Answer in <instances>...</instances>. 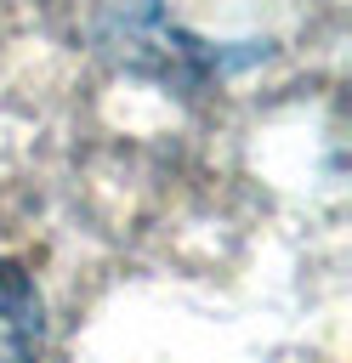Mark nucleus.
Listing matches in <instances>:
<instances>
[{
	"mask_svg": "<svg viewBox=\"0 0 352 363\" xmlns=\"http://www.w3.org/2000/svg\"><path fill=\"white\" fill-rule=\"evenodd\" d=\"M40 289L17 261H0V363H40Z\"/></svg>",
	"mask_w": 352,
	"mask_h": 363,
	"instance_id": "f257e3e1",
	"label": "nucleus"
}]
</instances>
